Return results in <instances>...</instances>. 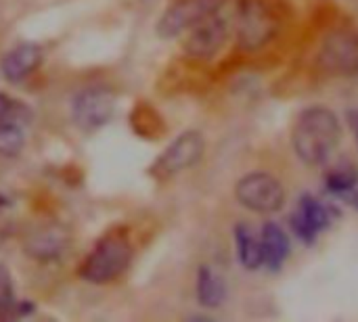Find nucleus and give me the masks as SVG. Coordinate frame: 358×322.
Returning <instances> with one entry per match:
<instances>
[{
    "instance_id": "obj_1",
    "label": "nucleus",
    "mask_w": 358,
    "mask_h": 322,
    "mask_svg": "<svg viewBox=\"0 0 358 322\" xmlns=\"http://www.w3.org/2000/svg\"><path fill=\"white\" fill-rule=\"evenodd\" d=\"M342 140L340 117L327 107H310L302 111L292 130V145L300 161L306 166L325 163Z\"/></svg>"
},
{
    "instance_id": "obj_2",
    "label": "nucleus",
    "mask_w": 358,
    "mask_h": 322,
    "mask_svg": "<svg viewBox=\"0 0 358 322\" xmlns=\"http://www.w3.org/2000/svg\"><path fill=\"white\" fill-rule=\"evenodd\" d=\"M132 262V245L124 235L103 237L80 266V277L92 285H105L126 272Z\"/></svg>"
},
{
    "instance_id": "obj_3",
    "label": "nucleus",
    "mask_w": 358,
    "mask_h": 322,
    "mask_svg": "<svg viewBox=\"0 0 358 322\" xmlns=\"http://www.w3.org/2000/svg\"><path fill=\"white\" fill-rule=\"evenodd\" d=\"M279 15L271 0H239L237 44L243 50H260L279 31Z\"/></svg>"
},
{
    "instance_id": "obj_4",
    "label": "nucleus",
    "mask_w": 358,
    "mask_h": 322,
    "mask_svg": "<svg viewBox=\"0 0 358 322\" xmlns=\"http://www.w3.org/2000/svg\"><path fill=\"white\" fill-rule=\"evenodd\" d=\"M203 151H206V140L201 132L187 130L164 149V153L149 168V174L159 182H166L176 174L197 166L199 159L203 157Z\"/></svg>"
},
{
    "instance_id": "obj_5",
    "label": "nucleus",
    "mask_w": 358,
    "mask_h": 322,
    "mask_svg": "<svg viewBox=\"0 0 358 322\" xmlns=\"http://www.w3.org/2000/svg\"><path fill=\"white\" fill-rule=\"evenodd\" d=\"M237 201L254 214H275L285 205V189L268 172H250L235 184Z\"/></svg>"
},
{
    "instance_id": "obj_6",
    "label": "nucleus",
    "mask_w": 358,
    "mask_h": 322,
    "mask_svg": "<svg viewBox=\"0 0 358 322\" xmlns=\"http://www.w3.org/2000/svg\"><path fill=\"white\" fill-rule=\"evenodd\" d=\"M319 67L329 75L357 78L358 75V31H331L319 52Z\"/></svg>"
},
{
    "instance_id": "obj_7",
    "label": "nucleus",
    "mask_w": 358,
    "mask_h": 322,
    "mask_svg": "<svg viewBox=\"0 0 358 322\" xmlns=\"http://www.w3.org/2000/svg\"><path fill=\"white\" fill-rule=\"evenodd\" d=\"M115 113V94L107 86H88L73 96L71 117L82 130H99Z\"/></svg>"
},
{
    "instance_id": "obj_8",
    "label": "nucleus",
    "mask_w": 358,
    "mask_h": 322,
    "mask_svg": "<svg viewBox=\"0 0 358 322\" xmlns=\"http://www.w3.org/2000/svg\"><path fill=\"white\" fill-rule=\"evenodd\" d=\"M222 4L224 0H176L162 15L157 23V34L162 38H174L182 31H189L208 17L218 15Z\"/></svg>"
},
{
    "instance_id": "obj_9",
    "label": "nucleus",
    "mask_w": 358,
    "mask_h": 322,
    "mask_svg": "<svg viewBox=\"0 0 358 322\" xmlns=\"http://www.w3.org/2000/svg\"><path fill=\"white\" fill-rule=\"evenodd\" d=\"M229 38V25L218 15L208 17L206 21L197 23L189 29V36L182 42V50L189 59L208 61L216 57Z\"/></svg>"
},
{
    "instance_id": "obj_10",
    "label": "nucleus",
    "mask_w": 358,
    "mask_h": 322,
    "mask_svg": "<svg viewBox=\"0 0 358 322\" xmlns=\"http://www.w3.org/2000/svg\"><path fill=\"white\" fill-rule=\"evenodd\" d=\"M294 235L302 241V243H315L317 235L323 233L325 228H329L331 224V212L327 205H323L319 199L304 195L298 203L296 214L289 220Z\"/></svg>"
},
{
    "instance_id": "obj_11",
    "label": "nucleus",
    "mask_w": 358,
    "mask_h": 322,
    "mask_svg": "<svg viewBox=\"0 0 358 322\" xmlns=\"http://www.w3.org/2000/svg\"><path fill=\"white\" fill-rule=\"evenodd\" d=\"M42 63V48L34 42L10 48L0 61V73L6 82H21L31 75Z\"/></svg>"
},
{
    "instance_id": "obj_12",
    "label": "nucleus",
    "mask_w": 358,
    "mask_h": 322,
    "mask_svg": "<svg viewBox=\"0 0 358 322\" xmlns=\"http://www.w3.org/2000/svg\"><path fill=\"white\" fill-rule=\"evenodd\" d=\"M260 245H262V266H266L268 270H279L289 256L287 233L279 224L268 222L260 233Z\"/></svg>"
},
{
    "instance_id": "obj_13",
    "label": "nucleus",
    "mask_w": 358,
    "mask_h": 322,
    "mask_svg": "<svg viewBox=\"0 0 358 322\" xmlns=\"http://www.w3.org/2000/svg\"><path fill=\"white\" fill-rule=\"evenodd\" d=\"M67 245V237L61 228H40L34 235L27 237L25 241V251L29 258L42 260V262H50L57 260L63 249Z\"/></svg>"
},
{
    "instance_id": "obj_14",
    "label": "nucleus",
    "mask_w": 358,
    "mask_h": 322,
    "mask_svg": "<svg viewBox=\"0 0 358 322\" xmlns=\"http://www.w3.org/2000/svg\"><path fill=\"white\" fill-rule=\"evenodd\" d=\"M34 312V306L29 302H17L15 295V283L4 264H0V321H15L23 319Z\"/></svg>"
},
{
    "instance_id": "obj_15",
    "label": "nucleus",
    "mask_w": 358,
    "mask_h": 322,
    "mask_svg": "<svg viewBox=\"0 0 358 322\" xmlns=\"http://www.w3.org/2000/svg\"><path fill=\"white\" fill-rule=\"evenodd\" d=\"M235 247H237V258L243 268L256 270L262 266V245L260 237L254 235V230L248 224H237L235 226Z\"/></svg>"
},
{
    "instance_id": "obj_16",
    "label": "nucleus",
    "mask_w": 358,
    "mask_h": 322,
    "mask_svg": "<svg viewBox=\"0 0 358 322\" xmlns=\"http://www.w3.org/2000/svg\"><path fill=\"white\" fill-rule=\"evenodd\" d=\"M227 295L224 281L208 266H201L197 272V300L206 308H218Z\"/></svg>"
},
{
    "instance_id": "obj_17",
    "label": "nucleus",
    "mask_w": 358,
    "mask_h": 322,
    "mask_svg": "<svg viewBox=\"0 0 358 322\" xmlns=\"http://www.w3.org/2000/svg\"><path fill=\"white\" fill-rule=\"evenodd\" d=\"M31 109L23 103L17 101L4 92H0V124H15V126H29L31 124Z\"/></svg>"
},
{
    "instance_id": "obj_18",
    "label": "nucleus",
    "mask_w": 358,
    "mask_h": 322,
    "mask_svg": "<svg viewBox=\"0 0 358 322\" xmlns=\"http://www.w3.org/2000/svg\"><path fill=\"white\" fill-rule=\"evenodd\" d=\"M25 145V132L15 124H0V155L15 157L21 153Z\"/></svg>"
},
{
    "instance_id": "obj_19",
    "label": "nucleus",
    "mask_w": 358,
    "mask_h": 322,
    "mask_svg": "<svg viewBox=\"0 0 358 322\" xmlns=\"http://www.w3.org/2000/svg\"><path fill=\"white\" fill-rule=\"evenodd\" d=\"M325 184L329 189V193L342 197L344 193L352 191L358 186V174L352 168H340V170H334L327 174L325 178Z\"/></svg>"
},
{
    "instance_id": "obj_20",
    "label": "nucleus",
    "mask_w": 358,
    "mask_h": 322,
    "mask_svg": "<svg viewBox=\"0 0 358 322\" xmlns=\"http://www.w3.org/2000/svg\"><path fill=\"white\" fill-rule=\"evenodd\" d=\"M352 124H355V130H357V134H358V115H357V119H352Z\"/></svg>"
}]
</instances>
